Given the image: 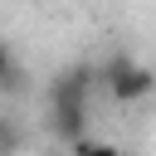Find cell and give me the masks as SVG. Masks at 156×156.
I'll return each instance as SVG.
<instances>
[{"label":"cell","mask_w":156,"mask_h":156,"mask_svg":"<svg viewBox=\"0 0 156 156\" xmlns=\"http://www.w3.org/2000/svg\"><path fill=\"white\" fill-rule=\"evenodd\" d=\"M102 83H107L112 102H146V98H151V88H156L151 68H146L141 58H132V54H117V58H107V68H102Z\"/></svg>","instance_id":"6da1fadb"},{"label":"cell","mask_w":156,"mask_h":156,"mask_svg":"<svg viewBox=\"0 0 156 156\" xmlns=\"http://www.w3.org/2000/svg\"><path fill=\"white\" fill-rule=\"evenodd\" d=\"M24 151V127L15 117H0V156H20Z\"/></svg>","instance_id":"7a4b0ae2"},{"label":"cell","mask_w":156,"mask_h":156,"mask_svg":"<svg viewBox=\"0 0 156 156\" xmlns=\"http://www.w3.org/2000/svg\"><path fill=\"white\" fill-rule=\"evenodd\" d=\"M68 146H73V156H122L112 141H98V136H88V132H83L78 141H68Z\"/></svg>","instance_id":"3957f363"},{"label":"cell","mask_w":156,"mask_h":156,"mask_svg":"<svg viewBox=\"0 0 156 156\" xmlns=\"http://www.w3.org/2000/svg\"><path fill=\"white\" fill-rule=\"evenodd\" d=\"M0 88H5V93L20 88V63H15V54H10L5 44H0Z\"/></svg>","instance_id":"277c9868"}]
</instances>
